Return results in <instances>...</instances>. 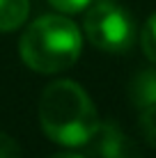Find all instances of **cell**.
Returning <instances> with one entry per match:
<instances>
[{"label":"cell","instance_id":"cell-1","mask_svg":"<svg viewBox=\"0 0 156 158\" xmlns=\"http://www.w3.org/2000/svg\"><path fill=\"white\" fill-rule=\"evenodd\" d=\"M39 124L53 142L64 147L87 144L99 128L92 99L71 80H55L39 99Z\"/></svg>","mask_w":156,"mask_h":158},{"label":"cell","instance_id":"cell-2","mask_svg":"<svg viewBox=\"0 0 156 158\" xmlns=\"http://www.w3.org/2000/svg\"><path fill=\"white\" fill-rule=\"evenodd\" d=\"M83 48L80 30L71 19L46 14L25 28L19 41L21 60L39 73H57L74 67Z\"/></svg>","mask_w":156,"mask_h":158},{"label":"cell","instance_id":"cell-3","mask_svg":"<svg viewBox=\"0 0 156 158\" xmlns=\"http://www.w3.org/2000/svg\"><path fill=\"white\" fill-rule=\"evenodd\" d=\"M83 28L92 46L106 53H126L136 39L131 14L115 0H96L85 14Z\"/></svg>","mask_w":156,"mask_h":158},{"label":"cell","instance_id":"cell-4","mask_svg":"<svg viewBox=\"0 0 156 158\" xmlns=\"http://www.w3.org/2000/svg\"><path fill=\"white\" fill-rule=\"evenodd\" d=\"M90 142H94L101 158H142L138 144L115 124H99Z\"/></svg>","mask_w":156,"mask_h":158},{"label":"cell","instance_id":"cell-5","mask_svg":"<svg viewBox=\"0 0 156 158\" xmlns=\"http://www.w3.org/2000/svg\"><path fill=\"white\" fill-rule=\"evenodd\" d=\"M129 96L138 108L156 106V69H145L131 80Z\"/></svg>","mask_w":156,"mask_h":158},{"label":"cell","instance_id":"cell-6","mask_svg":"<svg viewBox=\"0 0 156 158\" xmlns=\"http://www.w3.org/2000/svg\"><path fill=\"white\" fill-rule=\"evenodd\" d=\"M30 2L28 0H0V30L9 32L23 25L28 19Z\"/></svg>","mask_w":156,"mask_h":158},{"label":"cell","instance_id":"cell-7","mask_svg":"<svg viewBox=\"0 0 156 158\" xmlns=\"http://www.w3.org/2000/svg\"><path fill=\"white\" fill-rule=\"evenodd\" d=\"M142 51L152 62H156V12L149 16V21L142 28Z\"/></svg>","mask_w":156,"mask_h":158},{"label":"cell","instance_id":"cell-8","mask_svg":"<svg viewBox=\"0 0 156 158\" xmlns=\"http://www.w3.org/2000/svg\"><path fill=\"white\" fill-rule=\"evenodd\" d=\"M140 131L145 135L152 147H156V106L142 108V115H140Z\"/></svg>","mask_w":156,"mask_h":158},{"label":"cell","instance_id":"cell-9","mask_svg":"<svg viewBox=\"0 0 156 158\" xmlns=\"http://www.w3.org/2000/svg\"><path fill=\"white\" fill-rule=\"evenodd\" d=\"M48 2L62 14H76V12H83L92 0H48Z\"/></svg>","mask_w":156,"mask_h":158},{"label":"cell","instance_id":"cell-10","mask_svg":"<svg viewBox=\"0 0 156 158\" xmlns=\"http://www.w3.org/2000/svg\"><path fill=\"white\" fill-rule=\"evenodd\" d=\"M0 158H21V147L7 133H0Z\"/></svg>","mask_w":156,"mask_h":158},{"label":"cell","instance_id":"cell-11","mask_svg":"<svg viewBox=\"0 0 156 158\" xmlns=\"http://www.w3.org/2000/svg\"><path fill=\"white\" fill-rule=\"evenodd\" d=\"M51 158H85V156L74 154V151H60V154H55V156H51Z\"/></svg>","mask_w":156,"mask_h":158}]
</instances>
